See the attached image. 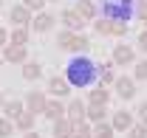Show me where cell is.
Wrapping results in <instances>:
<instances>
[{
    "mask_svg": "<svg viewBox=\"0 0 147 138\" xmlns=\"http://www.w3.org/2000/svg\"><path fill=\"white\" fill-rule=\"evenodd\" d=\"M99 70H102V65H96L85 54H79V56H74L65 65V79H68L71 87H91L93 79L99 76Z\"/></svg>",
    "mask_w": 147,
    "mask_h": 138,
    "instance_id": "cell-1",
    "label": "cell"
},
{
    "mask_svg": "<svg viewBox=\"0 0 147 138\" xmlns=\"http://www.w3.org/2000/svg\"><path fill=\"white\" fill-rule=\"evenodd\" d=\"M57 42H59L62 51H71V54H85L91 48V42L82 34H76V31H62V34L57 37Z\"/></svg>",
    "mask_w": 147,
    "mask_h": 138,
    "instance_id": "cell-2",
    "label": "cell"
},
{
    "mask_svg": "<svg viewBox=\"0 0 147 138\" xmlns=\"http://www.w3.org/2000/svg\"><path fill=\"white\" fill-rule=\"evenodd\" d=\"M113 87H116V93H119L122 99H133V96H136V79H130V76H119V79L113 82Z\"/></svg>",
    "mask_w": 147,
    "mask_h": 138,
    "instance_id": "cell-3",
    "label": "cell"
},
{
    "mask_svg": "<svg viewBox=\"0 0 147 138\" xmlns=\"http://www.w3.org/2000/svg\"><path fill=\"white\" fill-rule=\"evenodd\" d=\"M3 59L6 62H26V45H17V42L3 45Z\"/></svg>",
    "mask_w": 147,
    "mask_h": 138,
    "instance_id": "cell-4",
    "label": "cell"
},
{
    "mask_svg": "<svg viewBox=\"0 0 147 138\" xmlns=\"http://www.w3.org/2000/svg\"><path fill=\"white\" fill-rule=\"evenodd\" d=\"M48 90H51L54 96L62 99V96H68V93H71V85H68V79H65V76H51V79H48Z\"/></svg>",
    "mask_w": 147,
    "mask_h": 138,
    "instance_id": "cell-5",
    "label": "cell"
},
{
    "mask_svg": "<svg viewBox=\"0 0 147 138\" xmlns=\"http://www.w3.org/2000/svg\"><path fill=\"white\" fill-rule=\"evenodd\" d=\"M62 23L68 25V31H79V28L85 25V17L76 14V9H65V11H62Z\"/></svg>",
    "mask_w": 147,
    "mask_h": 138,
    "instance_id": "cell-6",
    "label": "cell"
},
{
    "mask_svg": "<svg viewBox=\"0 0 147 138\" xmlns=\"http://www.w3.org/2000/svg\"><path fill=\"white\" fill-rule=\"evenodd\" d=\"M51 25H54V17H51L48 11H37V17L31 20V28H34V31H40V34L51 31Z\"/></svg>",
    "mask_w": 147,
    "mask_h": 138,
    "instance_id": "cell-7",
    "label": "cell"
},
{
    "mask_svg": "<svg viewBox=\"0 0 147 138\" xmlns=\"http://www.w3.org/2000/svg\"><path fill=\"white\" fill-rule=\"evenodd\" d=\"M133 59H136V54H133L130 45H116V48H113V62H116V65H130Z\"/></svg>",
    "mask_w": 147,
    "mask_h": 138,
    "instance_id": "cell-8",
    "label": "cell"
},
{
    "mask_svg": "<svg viewBox=\"0 0 147 138\" xmlns=\"http://www.w3.org/2000/svg\"><path fill=\"white\" fill-rule=\"evenodd\" d=\"M9 20H11L14 25H28V23H31V11H28L26 6H14V9L9 11Z\"/></svg>",
    "mask_w": 147,
    "mask_h": 138,
    "instance_id": "cell-9",
    "label": "cell"
},
{
    "mask_svg": "<svg viewBox=\"0 0 147 138\" xmlns=\"http://www.w3.org/2000/svg\"><path fill=\"white\" fill-rule=\"evenodd\" d=\"M65 113H68V121L76 124V121H85V104L79 102V99H74L68 107H65Z\"/></svg>",
    "mask_w": 147,
    "mask_h": 138,
    "instance_id": "cell-10",
    "label": "cell"
},
{
    "mask_svg": "<svg viewBox=\"0 0 147 138\" xmlns=\"http://www.w3.org/2000/svg\"><path fill=\"white\" fill-rule=\"evenodd\" d=\"M74 9H76V14H82L85 20H96V3L93 0H76Z\"/></svg>",
    "mask_w": 147,
    "mask_h": 138,
    "instance_id": "cell-11",
    "label": "cell"
},
{
    "mask_svg": "<svg viewBox=\"0 0 147 138\" xmlns=\"http://www.w3.org/2000/svg\"><path fill=\"white\" fill-rule=\"evenodd\" d=\"M45 119L48 121H57V119H62L65 116V107H62V102H57V99H51V102H45Z\"/></svg>",
    "mask_w": 147,
    "mask_h": 138,
    "instance_id": "cell-12",
    "label": "cell"
},
{
    "mask_svg": "<svg viewBox=\"0 0 147 138\" xmlns=\"http://www.w3.org/2000/svg\"><path fill=\"white\" fill-rule=\"evenodd\" d=\"M113 130H130L133 127V116H130L127 110H119V113H113Z\"/></svg>",
    "mask_w": 147,
    "mask_h": 138,
    "instance_id": "cell-13",
    "label": "cell"
},
{
    "mask_svg": "<svg viewBox=\"0 0 147 138\" xmlns=\"http://www.w3.org/2000/svg\"><path fill=\"white\" fill-rule=\"evenodd\" d=\"M45 102H48V99H45L40 90H31V93H28V113H42V110H45Z\"/></svg>",
    "mask_w": 147,
    "mask_h": 138,
    "instance_id": "cell-14",
    "label": "cell"
},
{
    "mask_svg": "<svg viewBox=\"0 0 147 138\" xmlns=\"http://www.w3.org/2000/svg\"><path fill=\"white\" fill-rule=\"evenodd\" d=\"M105 116H108L105 104H91V107H85V119L91 121V124H96V121H102Z\"/></svg>",
    "mask_w": 147,
    "mask_h": 138,
    "instance_id": "cell-15",
    "label": "cell"
},
{
    "mask_svg": "<svg viewBox=\"0 0 147 138\" xmlns=\"http://www.w3.org/2000/svg\"><path fill=\"white\" fill-rule=\"evenodd\" d=\"M108 99H110V93L105 90V85H96L91 93H88V102L91 104H108Z\"/></svg>",
    "mask_w": 147,
    "mask_h": 138,
    "instance_id": "cell-16",
    "label": "cell"
},
{
    "mask_svg": "<svg viewBox=\"0 0 147 138\" xmlns=\"http://www.w3.org/2000/svg\"><path fill=\"white\" fill-rule=\"evenodd\" d=\"M71 135L74 138H93V130H91V124L76 121V124H71Z\"/></svg>",
    "mask_w": 147,
    "mask_h": 138,
    "instance_id": "cell-17",
    "label": "cell"
},
{
    "mask_svg": "<svg viewBox=\"0 0 147 138\" xmlns=\"http://www.w3.org/2000/svg\"><path fill=\"white\" fill-rule=\"evenodd\" d=\"M14 124H17V127L23 130V133H28V130L34 127V113H28V110H23V113H20L17 119H14Z\"/></svg>",
    "mask_w": 147,
    "mask_h": 138,
    "instance_id": "cell-18",
    "label": "cell"
},
{
    "mask_svg": "<svg viewBox=\"0 0 147 138\" xmlns=\"http://www.w3.org/2000/svg\"><path fill=\"white\" fill-rule=\"evenodd\" d=\"M23 110H26V107H23V102H17V99H14V102H6V104H3V113H6V119H11V121L17 119Z\"/></svg>",
    "mask_w": 147,
    "mask_h": 138,
    "instance_id": "cell-19",
    "label": "cell"
},
{
    "mask_svg": "<svg viewBox=\"0 0 147 138\" xmlns=\"http://www.w3.org/2000/svg\"><path fill=\"white\" fill-rule=\"evenodd\" d=\"M54 135L57 138H68L71 135V121L68 119H57L54 121Z\"/></svg>",
    "mask_w": 147,
    "mask_h": 138,
    "instance_id": "cell-20",
    "label": "cell"
},
{
    "mask_svg": "<svg viewBox=\"0 0 147 138\" xmlns=\"http://www.w3.org/2000/svg\"><path fill=\"white\" fill-rule=\"evenodd\" d=\"M93 135H96V138H113V124L96 121V124H93Z\"/></svg>",
    "mask_w": 147,
    "mask_h": 138,
    "instance_id": "cell-21",
    "label": "cell"
},
{
    "mask_svg": "<svg viewBox=\"0 0 147 138\" xmlns=\"http://www.w3.org/2000/svg\"><path fill=\"white\" fill-rule=\"evenodd\" d=\"M40 76H42V70H40L37 62H28V65L23 68V79H26V82H34V79H40Z\"/></svg>",
    "mask_w": 147,
    "mask_h": 138,
    "instance_id": "cell-22",
    "label": "cell"
},
{
    "mask_svg": "<svg viewBox=\"0 0 147 138\" xmlns=\"http://www.w3.org/2000/svg\"><path fill=\"white\" fill-rule=\"evenodd\" d=\"M93 28H96V34H113V20L110 17H99L93 23Z\"/></svg>",
    "mask_w": 147,
    "mask_h": 138,
    "instance_id": "cell-23",
    "label": "cell"
},
{
    "mask_svg": "<svg viewBox=\"0 0 147 138\" xmlns=\"http://www.w3.org/2000/svg\"><path fill=\"white\" fill-rule=\"evenodd\" d=\"M9 40H11V42H17V45H26V42H28V31H26V25H17V28L11 31Z\"/></svg>",
    "mask_w": 147,
    "mask_h": 138,
    "instance_id": "cell-24",
    "label": "cell"
},
{
    "mask_svg": "<svg viewBox=\"0 0 147 138\" xmlns=\"http://www.w3.org/2000/svg\"><path fill=\"white\" fill-rule=\"evenodd\" d=\"M113 65H102V70H99V79H102V85H113L116 82V76H113Z\"/></svg>",
    "mask_w": 147,
    "mask_h": 138,
    "instance_id": "cell-25",
    "label": "cell"
},
{
    "mask_svg": "<svg viewBox=\"0 0 147 138\" xmlns=\"http://www.w3.org/2000/svg\"><path fill=\"white\" fill-rule=\"evenodd\" d=\"M130 138H147V124H142V121L133 124L130 127Z\"/></svg>",
    "mask_w": 147,
    "mask_h": 138,
    "instance_id": "cell-26",
    "label": "cell"
},
{
    "mask_svg": "<svg viewBox=\"0 0 147 138\" xmlns=\"http://www.w3.org/2000/svg\"><path fill=\"white\" fill-rule=\"evenodd\" d=\"M133 79H136V82H144V79H147V59L136 65V70H133Z\"/></svg>",
    "mask_w": 147,
    "mask_h": 138,
    "instance_id": "cell-27",
    "label": "cell"
},
{
    "mask_svg": "<svg viewBox=\"0 0 147 138\" xmlns=\"http://www.w3.org/2000/svg\"><path fill=\"white\" fill-rule=\"evenodd\" d=\"M11 130H14L11 119H0V138H9V135H11Z\"/></svg>",
    "mask_w": 147,
    "mask_h": 138,
    "instance_id": "cell-28",
    "label": "cell"
},
{
    "mask_svg": "<svg viewBox=\"0 0 147 138\" xmlns=\"http://www.w3.org/2000/svg\"><path fill=\"white\" fill-rule=\"evenodd\" d=\"M42 3H45V0H23V6H26L28 11H42Z\"/></svg>",
    "mask_w": 147,
    "mask_h": 138,
    "instance_id": "cell-29",
    "label": "cell"
},
{
    "mask_svg": "<svg viewBox=\"0 0 147 138\" xmlns=\"http://www.w3.org/2000/svg\"><path fill=\"white\" fill-rule=\"evenodd\" d=\"M139 20L147 25V0H142V6H139Z\"/></svg>",
    "mask_w": 147,
    "mask_h": 138,
    "instance_id": "cell-30",
    "label": "cell"
},
{
    "mask_svg": "<svg viewBox=\"0 0 147 138\" xmlns=\"http://www.w3.org/2000/svg\"><path fill=\"white\" fill-rule=\"evenodd\" d=\"M136 113H139V121H142V124H147V102L142 104V107H139Z\"/></svg>",
    "mask_w": 147,
    "mask_h": 138,
    "instance_id": "cell-31",
    "label": "cell"
},
{
    "mask_svg": "<svg viewBox=\"0 0 147 138\" xmlns=\"http://www.w3.org/2000/svg\"><path fill=\"white\" fill-rule=\"evenodd\" d=\"M139 45H142V51H147V31L139 34Z\"/></svg>",
    "mask_w": 147,
    "mask_h": 138,
    "instance_id": "cell-32",
    "label": "cell"
},
{
    "mask_svg": "<svg viewBox=\"0 0 147 138\" xmlns=\"http://www.w3.org/2000/svg\"><path fill=\"white\" fill-rule=\"evenodd\" d=\"M6 42H9V34H6V28H3V25H0V48H3V45H6Z\"/></svg>",
    "mask_w": 147,
    "mask_h": 138,
    "instance_id": "cell-33",
    "label": "cell"
},
{
    "mask_svg": "<svg viewBox=\"0 0 147 138\" xmlns=\"http://www.w3.org/2000/svg\"><path fill=\"white\" fill-rule=\"evenodd\" d=\"M23 138H42V135H40V133H31V130H28V133H26Z\"/></svg>",
    "mask_w": 147,
    "mask_h": 138,
    "instance_id": "cell-34",
    "label": "cell"
},
{
    "mask_svg": "<svg viewBox=\"0 0 147 138\" xmlns=\"http://www.w3.org/2000/svg\"><path fill=\"white\" fill-rule=\"evenodd\" d=\"M0 110H3V93H0Z\"/></svg>",
    "mask_w": 147,
    "mask_h": 138,
    "instance_id": "cell-35",
    "label": "cell"
},
{
    "mask_svg": "<svg viewBox=\"0 0 147 138\" xmlns=\"http://www.w3.org/2000/svg\"><path fill=\"white\" fill-rule=\"evenodd\" d=\"M0 65H3V54H0Z\"/></svg>",
    "mask_w": 147,
    "mask_h": 138,
    "instance_id": "cell-36",
    "label": "cell"
},
{
    "mask_svg": "<svg viewBox=\"0 0 147 138\" xmlns=\"http://www.w3.org/2000/svg\"><path fill=\"white\" fill-rule=\"evenodd\" d=\"M0 6H3V3H0Z\"/></svg>",
    "mask_w": 147,
    "mask_h": 138,
    "instance_id": "cell-37",
    "label": "cell"
}]
</instances>
